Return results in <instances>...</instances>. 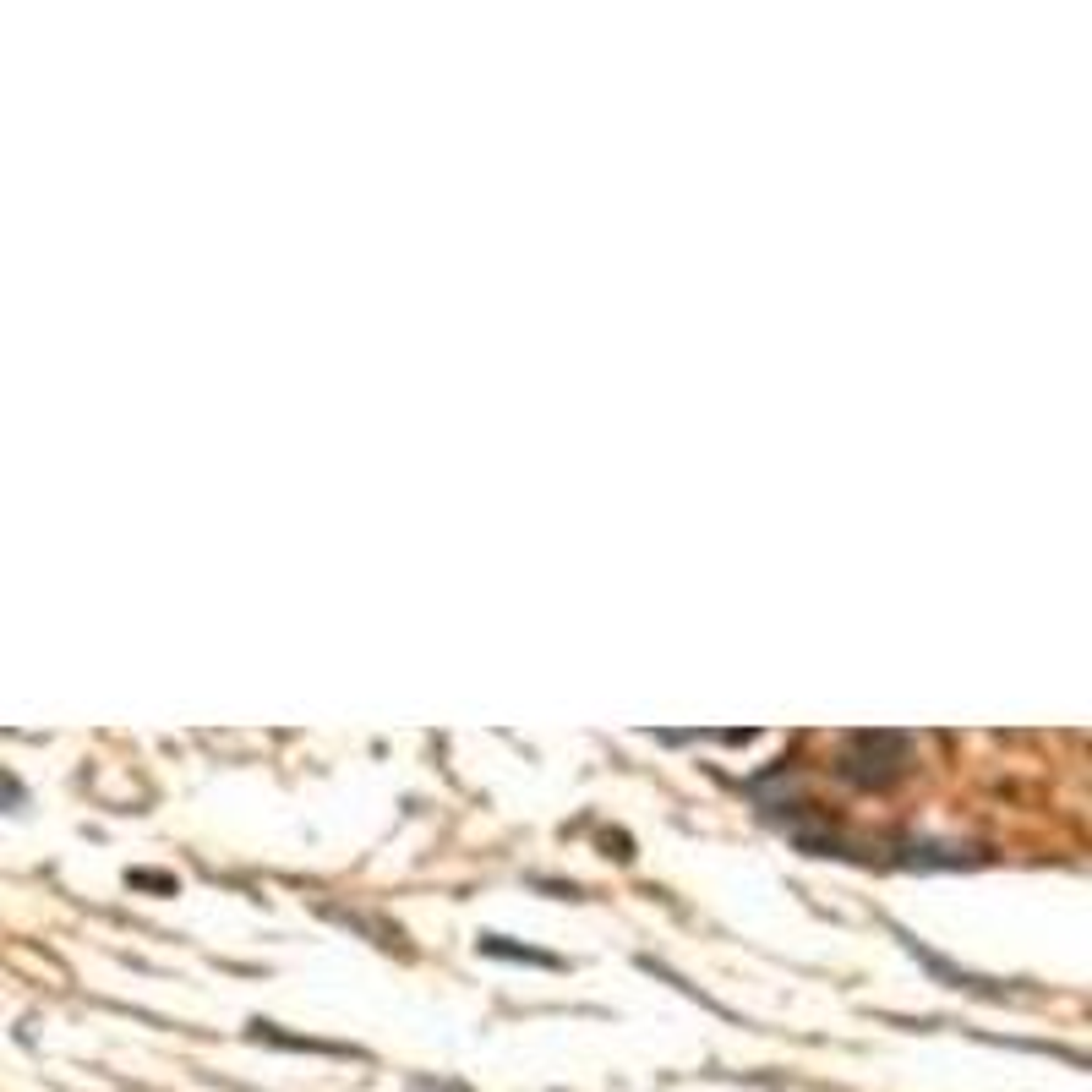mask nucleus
Returning a JSON list of instances; mask_svg holds the SVG:
<instances>
[{"label":"nucleus","mask_w":1092,"mask_h":1092,"mask_svg":"<svg viewBox=\"0 0 1092 1092\" xmlns=\"http://www.w3.org/2000/svg\"><path fill=\"white\" fill-rule=\"evenodd\" d=\"M481 951H486V956H503V961H530V966H563V961L546 956V951H530V945H503L497 934H486Z\"/></svg>","instance_id":"f257e3e1"}]
</instances>
